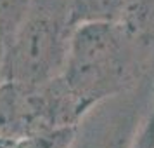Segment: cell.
Segmentation results:
<instances>
[{
    "label": "cell",
    "instance_id": "1",
    "mask_svg": "<svg viewBox=\"0 0 154 148\" xmlns=\"http://www.w3.org/2000/svg\"><path fill=\"white\" fill-rule=\"evenodd\" d=\"M68 0H31V7L4 44L5 82L40 85L63 75L71 38Z\"/></svg>",
    "mask_w": 154,
    "mask_h": 148
},
{
    "label": "cell",
    "instance_id": "5",
    "mask_svg": "<svg viewBox=\"0 0 154 148\" xmlns=\"http://www.w3.org/2000/svg\"><path fill=\"white\" fill-rule=\"evenodd\" d=\"M76 127L78 126L63 127V129L49 131V133L33 134V136L19 140L16 148H71L76 136Z\"/></svg>",
    "mask_w": 154,
    "mask_h": 148
},
{
    "label": "cell",
    "instance_id": "7",
    "mask_svg": "<svg viewBox=\"0 0 154 148\" xmlns=\"http://www.w3.org/2000/svg\"><path fill=\"white\" fill-rule=\"evenodd\" d=\"M5 84V68H4V44L0 42V89Z\"/></svg>",
    "mask_w": 154,
    "mask_h": 148
},
{
    "label": "cell",
    "instance_id": "2",
    "mask_svg": "<svg viewBox=\"0 0 154 148\" xmlns=\"http://www.w3.org/2000/svg\"><path fill=\"white\" fill-rule=\"evenodd\" d=\"M125 66L123 23H83L73 28L63 77L90 108L118 91Z\"/></svg>",
    "mask_w": 154,
    "mask_h": 148
},
{
    "label": "cell",
    "instance_id": "4",
    "mask_svg": "<svg viewBox=\"0 0 154 148\" xmlns=\"http://www.w3.org/2000/svg\"><path fill=\"white\" fill-rule=\"evenodd\" d=\"M31 7V0H0V42L5 44Z\"/></svg>",
    "mask_w": 154,
    "mask_h": 148
},
{
    "label": "cell",
    "instance_id": "6",
    "mask_svg": "<svg viewBox=\"0 0 154 148\" xmlns=\"http://www.w3.org/2000/svg\"><path fill=\"white\" fill-rule=\"evenodd\" d=\"M132 148H154V113L147 119L144 127L140 129Z\"/></svg>",
    "mask_w": 154,
    "mask_h": 148
},
{
    "label": "cell",
    "instance_id": "3",
    "mask_svg": "<svg viewBox=\"0 0 154 148\" xmlns=\"http://www.w3.org/2000/svg\"><path fill=\"white\" fill-rule=\"evenodd\" d=\"M69 21L75 28L83 23H123L128 0H68Z\"/></svg>",
    "mask_w": 154,
    "mask_h": 148
}]
</instances>
